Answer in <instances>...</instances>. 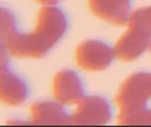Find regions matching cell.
Masks as SVG:
<instances>
[{"mask_svg": "<svg viewBox=\"0 0 151 127\" xmlns=\"http://www.w3.org/2000/svg\"><path fill=\"white\" fill-rule=\"evenodd\" d=\"M151 33L134 25H127L126 32L115 42V55L122 61H135L149 50Z\"/></svg>", "mask_w": 151, "mask_h": 127, "instance_id": "cell-6", "label": "cell"}, {"mask_svg": "<svg viewBox=\"0 0 151 127\" xmlns=\"http://www.w3.org/2000/svg\"><path fill=\"white\" fill-rule=\"evenodd\" d=\"M8 52L1 48V85L0 99L8 106H20L28 99L29 86L27 81L19 74L13 73L7 62Z\"/></svg>", "mask_w": 151, "mask_h": 127, "instance_id": "cell-5", "label": "cell"}, {"mask_svg": "<svg viewBox=\"0 0 151 127\" xmlns=\"http://www.w3.org/2000/svg\"><path fill=\"white\" fill-rule=\"evenodd\" d=\"M29 119L33 125H70V114L57 101H39L32 103L29 107Z\"/></svg>", "mask_w": 151, "mask_h": 127, "instance_id": "cell-9", "label": "cell"}, {"mask_svg": "<svg viewBox=\"0 0 151 127\" xmlns=\"http://www.w3.org/2000/svg\"><path fill=\"white\" fill-rule=\"evenodd\" d=\"M113 106L102 95H85L70 114V125H106L111 121Z\"/></svg>", "mask_w": 151, "mask_h": 127, "instance_id": "cell-4", "label": "cell"}, {"mask_svg": "<svg viewBox=\"0 0 151 127\" xmlns=\"http://www.w3.org/2000/svg\"><path fill=\"white\" fill-rule=\"evenodd\" d=\"M119 125H151V72H135L115 95Z\"/></svg>", "mask_w": 151, "mask_h": 127, "instance_id": "cell-2", "label": "cell"}, {"mask_svg": "<svg viewBox=\"0 0 151 127\" xmlns=\"http://www.w3.org/2000/svg\"><path fill=\"white\" fill-rule=\"evenodd\" d=\"M37 3H40V4L42 5H50V4H56V3H58L60 0H36Z\"/></svg>", "mask_w": 151, "mask_h": 127, "instance_id": "cell-11", "label": "cell"}, {"mask_svg": "<svg viewBox=\"0 0 151 127\" xmlns=\"http://www.w3.org/2000/svg\"><path fill=\"white\" fill-rule=\"evenodd\" d=\"M52 93L56 101L63 105L77 103L82 97H85L83 82L80 74L72 69L60 70L53 78Z\"/></svg>", "mask_w": 151, "mask_h": 127, "instance_id": "cell-7", "label": "cell"}, {"mask_svg": "<svg viewBox=\"0 0 151 127\" xmlns=\"http://www.w3.org/2000/svg\"><path fill=\"white\" fill-rule=\"evenodd\" d=\"M68 29V15L56 4L44 5L39 11L33 31L27 33L19 32L15 13L1 8V48L13 57H44L64 39Z\"/></svg>", "mask_w": 151, "mask_h": 127, "instance_id": "cell-1", "label": "cell"}, {"mask_svg": "<svg viewBox=\"0 0 151 127\" xmlns=\"http://www.w3.org/2000/svg\"><path fill=\"white\" fill-rule=\"evenodd\" d=\"M127 25H134L151 33V5L134 11Z\"/></svg>", "mask_w": 151, "mask_h": 127, "instance_id": "cell-10", "label": "cell"}, {"mask_svg": "<svg viewBox=\"0 0 151 127\" xmlns=\"http://www.w3.org/2000/svg\"><path fill=\"white\" fill-rule=\"evenodd\" d=\"M115 49L102 40L89 39L82 41L74 52L77 65L86 72H104L114 62Z\"/></svg>", "mask_w": 151, "mask_h": 127, "instance_id": "cell-3", "label": "cell"}, {"mask_svg": "<svg viewBox=\"0 0 151 127\" xmlns=\"http://www.w3.org/2000/svg\"><path fill=\"white\" fill-rule=\"evenodd\" d=\"M149 52L151 53V42H150V47H149Z\"/></svg>", "mask_w": 151, "mask_h": 127, "instance_id": "cell-12", "label": "cell"}, {"mask_svg": "<svg viewBox=\"0 0 151 127\" xmlns=\"http://www.w3.org/2000/svg\"><path fill=\"white\" fill-rule=\"evenodd\" d=\"M91 13L113 25H127L133 15L131 0H88Z\"/></svg>", "mask_w": 151, "mask_h": 127, "instance_id": "cell-8", "label": "cell"}]
</instances>
